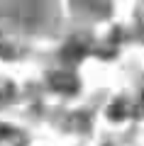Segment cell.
I'll list each match as a JSON object with an SVG mask.
<instances>
[{"instance_id":"1","label":"cell","mask_w":144,"mask_h":146,"mask_svg":"<svg viewBox=\"0 0 144 146\" xmlns=\"http://www.w3.org/2000/svg\"><path fill=\"white\" fill-rule=\"evenodd\" d=\"M52 85L54 88H61V90H76V80L71 78V76H64V73H56V76H52Z\"/></svg>"}]
</instances>
